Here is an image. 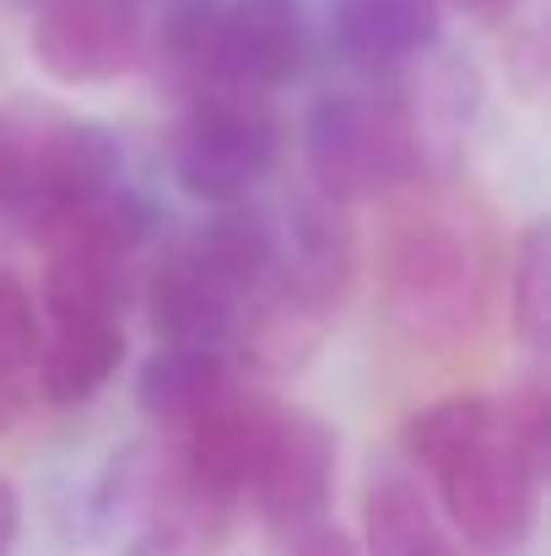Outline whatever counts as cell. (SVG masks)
Masks as SVG:
<instances>
[{"instance_id":"6da1fadb","label":"cell","mask_w":551,"mask_h":556,"mask_svg":"<svg viewBox=\"0 0 551 556\" xmlns=\"http://www.w3.org/2000/svg\"><path fill=\"white\" fill-rule=\"evenodd\" d=\"M492 249L471 211L416 205L389 227L384 243V298L389 314L416 341H460L487 308Z\"/></svg>"},{"instance_id":"7a4b0ae2","label":"cell","mask_w":551,"mask_h":556,"mask_svg":"<svg viewBox=\"0 0 551 556\" xmlns=\"http://www.w3.org/2000/svg\"><path fill=\"white\" fill-rule=\"evenodd\" d=\"M309 174L325 200H367L395 185H411L422 168V125L400 87L378 92H325L303 125Z\"/></svg>"},{"instance_id":"3957f363","label":"cell","mask_w":551,"mask_h":556,"mask_svg":"<svg viewBox=\"0 0 551 556\" xmlns=\"http://www.w3.org/2000/svg\"><path fill=\"white\" fill-rule=\"evenodd\" d=\"M281 157V125L260 92L195 87L174 130V174L195 200L238 205Z\"/></svg>"},{"instance_id":"277c9868","label":"cell","mask_w":551,"mask_h":556,"mask_svg":"<svg viewBox=\"0 0 551 556\" xmlns=\"http://www.w3.org/2000/svg\"><path fill=\"white\" fill-rule=\"evenodd\" d=\"M438 492H443L449 530L476 552H514L536 530L541 476L519 459V448L503 432H492L465 459H454L438 476Z\"/></svg>"},{"instance_id":"5b68a950","label":"cell","mask_w":551,"mask_h":556,"mask_svg":"<svg viewBox=\"0 0 551 556\" xmlns=\"http://www.w3.org/2000/svg\"><path fill=\"white\" fill-rule=\"evenodd\" d=\"M33 60L60 87H92L147 60L141 16L130 0H49L33 22Z\"/></svg>"},{"instance_id":"8992f818","label":"cell","mask_w":551,"mask_h":556,"mask_svg":"<svg viewBox=\"0 0 551 556\" xmlns=\"http://www.w3.org/2000/svg\"><path fill=\"white\" fill-rule=\"evenodd\" d=\"M336 465H341V443L320 416L303 410H276L249 476L254 508L276 525V530H303L325 514L330 492H336Z\"/></svg>"},{"instance_id":"52a82bcc","label":"cell","mask_w":551,"mask_h":556,"mask_svg":"<svg viewBox=\"0 0 551 556\" xmlns=\"http://www.w3.org/2000/svg\"><path fill=\"white\" fill-rule=\"evenodd\" d=\"M309 60V27L298 0H227L216 11L211 33V65L205 87H238V92H271L287 87Z\"/></svg>"},{"instance_id":"ba28073f","label":"cell","mask_w":551,"mask_h":556,"mask_svg":"<svg viewBox=\"0 0 551 556\" xmlns=\"http://www.w3.org/2000/svg\"><path fill=\"white\" fill-rule=\"evenodd\" d=\"M271 416H276V405L227 394L195 427H184L179 481H184V497L200 514H222L238 492H249V476H254V459H260Z\"/></svg>"},{"instance_id":"9c48e42d","label":"cell","mask_w":551,"mask_h":556,"mask_svg":"<svg viewBox=\"0 0 551 556\" xmlns=\"http://www.w3.org/2000/svg\"><path fill=\"white\" fill-rule=\"evenodd\" d=\"M243 314H249V303L238 292H227L184 243L163 254V265L147 281V319H152L158 346H205V352H222L238 336Z\"/></svg>"},{"instance_id":"30bf717a","label":"cell","mask_w":551,"mask_h":556,"mask_svg":"<svg viewBox=\"0 0 551 556\" xmlns=\"http://www.w3.org/2000/svg\"><path fill=\"white\" fill-rule=\"evenodd\" d=\"M227 394H233L227 363H222V352H205V346H158L136 372L141 416L152 427H168V432L195 427Z\"/></svg>"},{"instance_id":"8fae6325","label":"cell","mask_w":551,"mask_h":556,"mask_svg":"<svg viewBox=\"0 0 551 556\" xmlns=\"http://www.w3.org/2000/svg\"><path fill=\"white\" fill-rule=\"evenodd\" d=\"M363 556H460L454 530L438 519L433 497L400 476L378 470L363 492Z\"/></svg>"},{"instance_id":"7c38bea8","label":"cell","mask_w":551,"mask_h":556,"mask_svg":"<svg viewBox=\"0 0 551 556\" xmlns=\"http://www.w3.org/2000/svg\"><path fill=\"white\" fill-rule=\"evenodd\" d=\"M443 33V0H336V43L358 65H400Z\"/></svg>"},{"instance_id":"4fadbf2b","label":"cell","mask_w":551,"mask_h":556,"mask_svg":"<svg viewBox=\"0 0 551 556\" xmlns=\"http://www.w3.org/2000/svg\"><path fill=\"white\" fill-rule=\"evenodd\" d=\"M130 298V254L109 249H49L43 308L54 325H120Z\"/></svg>"},{"instance_id":"5bb4252c","label":"cell","mask_w":551,"mask_h":556,"mask_svg":"<svg viewBox=\"0 0 551 556\" xmlns=\"http://www.w3.org/2000/svg\"><path fill=\"white\" fill-rule=\"evenodd\" d=\"M184 249H189L227 292H238L243 303H254V298L271 287L276 260H281L271 222L254 216V211H238V205H227L222 216L200 222V227L184 238Z\"/></svg>"},{"instance_id":"9a60e30c","label":"cell","mask_w":551,"mask_h":556,"mask_svg":"<svg viewBox=\"0 0 551 556\" xmlns=\"http://www.w3.org/2000/svg\"><path fill=\"white\" fill-rule=\"evenodd\" d=\"M492 432H498V400L481 389H460V394H443V400L411 410L400 427V448L427 476H443L454 459H465Z\"/></svg>"},{"instance_id":"2e32d148","label":"cell","mask_w":551,"mask_h":556,"mask_svg":"<svg viewBox=\"0 0 551 556\" xmlns=\"http://www.w3.org/2000/svg\"><path fill=\"white\" fill-rule=\"evenodd\" d=\"M125 363L120 325H60L54 341L38 352V389L49 405H87Z\"/></svg>"},{"instance_id":"e0dca14e","label":"cell","mask_w":551,"mask_h":556,"mask_svg":"<svg viewBox=\"0 0 551 556\" xmlns=\"http://www.w3.org/2000/svg\"><path fill=\"white\" fill-rule=\"evenodd\" d=\"M509 314H514V336L530 352H547L551 341V238L541 222H530L514 243V265H509Z\"/></svg>"},{"instance_id":"ac0fdd59","label":"cell","mask_w":551,"mask_h":556,"mask_svg":"<svg viewBox=\"0 0 551 556\" xmlns=\"http://www.w3.org/2000/svg\"><path fill=\"white\" fill-rule=\"evenodd\" d=\"M38 352H43V330H38L33 292L0 270V378H16L22 368H33Z\"/></svg>"},{"instance_id":"d6986e66","label":"cell","mask_w":551,"mask_h":556,"mask_svg":"<svg viewBox=\"0 0 551 556\" xmlns=\"http://www.w3.org/2000/svg\"><path fill=\"white\" fill-rule=\"evenodd\" d=\"M292 556H363V552H358V541H352L341 525L314 519V525H303V530L292 535Z\"/></svg>"},{"instance_id":"ffe728a7","label":"cell","mask_w":551,"mask_h":556,"mask_svg":"<svg viewBox=\"0 0 551 556\" xmlns=\"http://www.w3.org/2000/svg\"><path fill=\"white\" fill-rule=\"evenodd\" d=\"M443 5L465 11V16L481 22V27H498V22H509V16L519 11V0H443Z\"/></svg>"},{"instance_id":"44dd1931","label":"cell","mask_w":551,"mask_h":556,"mask_svg":"<svg viewBox=\"0 0 551 556\" xmlns=\"http://www.w3.org/2000/svg\"><path fill=\"white\" fill-rule=\"evenodd\" d=\"M16 525H22V503H16L11 481H0V556H11L16 546Z\"/></svg>"},{"instance_id":"7402d4cb","label":"cell","mask_w":551,"mask_h":556,"mask_svg":"<svg viewBox=\"0 0 551 556\" xmlns=\"http://www.w3.org/2000/svg\"><path fill=\"white\" fill-rule=\"evenodd\" d=\"M22 405H27V394H22V383L16 378H0V438L16 427V416H22Z\"/></svg>"},{"instance_id":"603a6c76","label":"cell","mask_w":551,"mask_h":556,"mask_svg":"<svg viewBox=\"0 0 551 556\" xmlns=\"http://www.w3.org/2000/svg\"><path fill=\"white\" fill-rule=\"evenodd\" d=\"M16 5H27V11H33V5H38V11H43V5H49V0H16Z\"/></svg>"}]
</instances>
